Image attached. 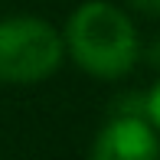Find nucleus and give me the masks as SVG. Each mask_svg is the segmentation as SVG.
<instances>
[{
  "label": "nucleus",
  "mask_w": 160,
  "mask_h": 160,
  "mask_svg": "<svg viewBox=\"0 0 160 160\" xmlns=\"http://www.w3.org/2000/svg\"><path fill=\"white\" fill-rule=\"evenodd\" d=\"M62 46L78 69L95 78H121L141 59L134 20L108 0H85L72 10Z\"/></svg>",
  "instance_id": "f257e3e1"
},
{
  "label": "nucleus",
  "mask_w": 160,
  "mask_h": 160,
  "mask_svg": "<svg viewBox=\"0 0 160 160\" xmlns=\"http://www.w3.org/2000/svg\"><path fill=\"white\" fill-rule=\"evenodd\" d=\"M65 46L62 33L42 17H3L0 20V82L36 85L56 75Z\"/></svg>",
  "instance_id": "f03ea898"
},
{
  "label": "nucleus",
  "mask_w": 160,
  "mask_h": 160,
  "mask_svg": "<svg viewBox=\"0 0 160 160\" xmlns=\"http://www.w3.org/2000/svg\"><path fill=\"white\" fill-rule=\"evenodd\" d=\"M92 160H160V134L147 118L111 114L92 144Z\"/></svg>",
  "instance_id": "7ed1b4c3"
},
{
  "label": "nucleus",
  "mask_w": 160,
  "mask_h": 160,
  "mask_svg": "<svg viewBox=\"0 0 160 160\" xmlns=\"http://www.w3.org/2000/svg\"><path fill=\"white\" fill-rule=\"evenodd\" d=\"M144 118H147V124L160 134V82L150 92H144Z\"/></svg>",
  "instance_id": "20e7f679"
},
{
  "label": "nucleus",
  "mask_w": 160,
  "mask_h": 160,
  "mask_svg": "<svg viewBox=\"0 0 160 160\" xmlns=\"http://www.w3.org/2000/svg\"><path fill=\"white\" fill-rule=\"evenodd\" d=\"M128 7L144 17H160V0H128Z\"/></svg>",
  "instance_id": "39448f33"
},
{
  "label": "nucleus",
  "mask_w": 160,
  "mask_h": 160,
  "mask_svg": "<svg viewBox=\"0 0 160 160\" xmlns=\"http://www.w3.org/2000/svg\"><path fill=\"white\" fill-rule=\"evenodd\" d=\"M144 56H147V62H150V65H154V69L160 72V36H157V39L147 46V52H144Z\"/></svg>",
  "instance_id": "423d86ee"
}]
</instances>
